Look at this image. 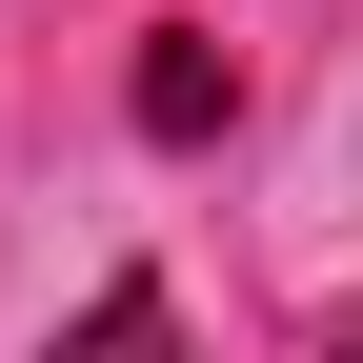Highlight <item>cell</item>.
<instances>
[{
  "instance_id": "1",
  "label": "cell",
  "mask_w": 363,
  "mask_h": 363,
  "mask_svg": "<svg viewBox=\"0 0 363 363\" xmlns=\"http://www.w3.org/2000/svg\"><path fill=\"white\" fill-rule=\"evenodd\" d=\"M222 101H242V61H222V40H142V142H202Z\"/></svg>"
},
{
  "instance_id": "2",
  "label": "cell",
  "mask_w": 363,
  "mask_h": 363,
  "mask_svg": "<svg viewBox=\"0 0 363 363\" xmlns=\"http://www.w3.org/2000/svg\"><path fill=\"white\" fill-rule=\"evenodd\" d=\"M61 363H182V303H162V283H101V303L61 323Z\"/></svg>"
},
{
  "instance_id": "3",
  "label": "cell",
  "mask_w": 363,
  "mask_h": 363,
  "mask_svg": "<svg viewBox=\"0 0 363 363\" xmlns=\"http://www.w3.org/2000/svg\"><path fill=\"white\" fill-rule=\"evenodd\" d=\"M323 363H363V323H343V343H323Z\"/></svg>"
}]
</instances>
